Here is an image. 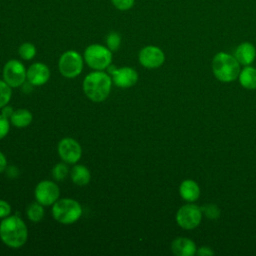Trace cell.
<instances>
[{
  "label": "cell",
  "mask_w": 256,
  "mask_h": 256,
  "mask_svg": "<svg viewBox=\"0 0 256 256\" xmlns=\"http://www.w3.org/2000/svg\"><path fill=\"white\" fill-rule=\"evenodd\" d=\"M0 239L10 248L22 247L28 239L25 222L16 215H9L0 223Z\"/></svg>",
  "instance_id": "cell-1"
},
{
  "label": "cell",
  "mask_w": 256,
  "mask_h": 256,
  "mask_svg": "<svg viewBox=\"0 0 256 256\" xmlns=\"http://www.w3.org/2000/svg\"><path fill=\"white\" fill-rule=\"evenodd\" d=\"M112 78L103 70H94L86 75L83 81V92L93 102L106 100L111 92Z\"/></svg>",
  "instance_id": "cell-2"
},
{
  "label": "cell",
  "mask_w": 256,
  "mask_h": 256,
  "mask_svg": "<svg viewBox=\"0 0 256 256\" xmlns=\"http://www.w3.org/2000/svg\"><path fill=\"white\" fill-rule=\"evenodd\" d=\"M83 209L78 201L72 198L58 199L52 205V215L56 221L64 225L75 223L82 216Z\"/></svg>",
  "instance_id": "cell-3"
},
{
  "label": "cell",
  "mask_w": 256,
  "mask_h": 256,
  "mask_svg": "<svg viewBox=\"0 0 256 256\" xmlns=\"http://www.w3.org/2000/svg\"><path fill=\"white\" fill-rule=\"evenodd\" d=\"M213 73L222 82H231L239 75V62L230 54L220 52L216 54L212 62Z\"/></svg>",
  "instance_id": "cell-4"
},
{
  "label": "cell",
  "mask_w": 256,
  "mask_h": 256,
  "mask_svg": "<svg viewBox=\"0 0 256 256\" xmlns=\"http://www.w3.org/2000/svg\"><path fill=\"white\" fill-rule=\"evenodd\" d=\"M84 61L93 70H105L112 62V51L100 44H91L84 51Z\"/></svg>",
  "instance_id": "cell-5"
},
{
  "label": "cell",
  "mask_w": 256,
  "mask_h": 256,
  "mask_svg": "<svg viewBox=\"0 0 256 256\" xmlns=\"http://www.w3.org/2000/svg\"><path fill=\"white\" fill-rule=\"evenodd\" d=\"M84 58L74 50L64 52L58 61V69L65 78H75L79 76L83 70Z\"/></svg>",
  "instance_id": "cell-6"
},
{
  "label": "cell",
  "mask_w": 256,
  "mask_h": 256,
  "mask_svg": "<svg viewBox=\"0 0 256 256\" xmlns=\"http://www.w3.org/2000/svg\"><path fill=\"white\" fill-rule=\"evenodd\" d=\"M2 76L3 80L11 88H17L22 86L27 80V70L19 60L11 59L5 63Z\"/></svg>",
  "instance_id": "cell-7"
},
{
  "label": "cell",
  "mask_w": 256,
  "mask_h": 256,
  "mask_svg": "<svg viewBox=\"0 0 256 256\" xmlns=\"http://www.w3.org/2000/svg\"><path fill=\"white\" fill-rule=\"evenodd\" d=\"M34 196L43 206H51L59 199L60 188L51 180H42L35 187Z\"/></svg>",
  "instance_id": "cell-8"
},
{
  "label": "cell",
  "mask_w": 256,
  "mask_h": 256,
  "mask_svg": "<svg viewBox=\"0 0 256 256\" xmlns=\"http://www.w3.org/2000/svg\"><path fill=\"white\" fill-rule=\"evenodd\" d=\"M57 152L60 158L67 164L77 163L82 156V148L80 144L70 137H65L59 141Z\"/></svg>",
  "instance_id": "cell-9"
},
{
  "label": "cell",
  "mask_w": 256,
  "mask_h": 256,
  "mask_svg": "<svg viewBox=\"0 0 256 256\" xmlns=\"http://www.w3.org/2000/svg\"><path fill=\"white\" fill-rule=\"evenodd\" d=\"M201 209L193 204H187L182 206L177 214V223L184 229L195 228L201 221Z\"/></svg>",
  "instance_id": "cell-10"
},
{
  "label": "cell",
  "mask_w": 256,
  "mask_h": 256,
  "mask_svg": "<svg viewBox=\"0 0 256 256\" xmlns=\"http://www.w3.org/2000/svg\"><path fill=\"white\" fill-rule=\"evenodd\" d=\"M138 58L140 64L143 67L149 69L160 67L165 60L163 51L159 47L153 45H149L142 48L141 51L139 52Z\"/></svg>",
  "instance_id": "cell-11"
},
{
  "label": "cell",
  "mask_w": 256,
  "mask_h": 256,
  "mask_svg": "<svg viewBox=\"0 0 256 256\" xmlns=\"http://www.w3.org/2000/svg\"><path fill=\"white\" fill-rule=\"evenodd\" d=\"M111 78L114 85L119 88H130L138 81V73L131 67H121L111 71Z\"/></svg>",
  "instance_id": "cell-12"
},
{
  "label": "cell",
  "mask_w": 256,
  "mask_h": 256,
  "mask_svg": "<svg viewBox=\"0 0 256 256\" xmlns=\"http://www.w3.org/2000/svg\"><path fill=\"white\" fill-rule=\"evenodd\" d=\"M50 70L47 65L41 62L31 64L27 69V81L33 86H41L48 82Z\"/></svg>",
  "instance_id": "cell-13"
},
{
  "label": "cell",
  "mask_w": 256,
  "mask_h": 256,
  "mask_svg": "<svg viewBox=\"0 0 256 256\" xmlns=\"http://www.w3.org/2000/svg\"><path fill=\"white\" fill-rule=\"evenodd\" d=\"M256 57V49L253 44L249 42L241 43L235 50V58L240 64L249 65Z\"/></svg>",
  "instance_id": "cell-14"
},
{
  "label": "cell",
  "mask_w": 256,
  "mask_h": 256,
  "mask_svg": "<svg viewBox=\"0 0 256 256\" xmlns=\"http://www.w3.org/2000/svg\"><path fill=\"white\" fill-rule=\"evenodd\" d=\"M172 251L178 256H191L196 252V247L188 238H177L172 242Z\"/></svg>",
  "instance_id": "cell-15"
},
{
  "label": "cell",
  "mask_w": 256,
  "mask_h": 256,
  "mask_svg": "<svg viewBox=\"0 0 256 256\" xmlns=\"http://www.w3.org/2000/svg\"><path fill=\"white\" fill-rule=\"evenodd\" d=\"M70 177L74 184L78 186H85L91 180L90 170L84 165H74L70 171Z\"/></svg>",
  "instance_id": "cell-16"
},
{
  "label": "cell",
  "mask_w": 256,
  "mask_h": 256,
  "mask_svg": "<svg viewBox=\"0 0 256 256\" xmlns=\"http://www.w3.org/2000/svg\"><path fill=\"white\" fill-rule=\"evenodd\" d=\"M179 191H180L181 197L188 202H193L197 200L200 195V189L197 183L194 182L193 180L183 181L180 185Z\"/></svg>",
  "instance_id": "cell-17"
},
{
  "label": "cell",
  "mask_w": 256,
  "mask_h": 256,
  "mask_svg": "<svg viewBox=\"0 0 256 256\" xmlns=\"http://www.w3.org/2000/svg\"><path fill=\"white\" fill-rule=\"evenodd\" d=\"M9 120L14 127L25 128L31 124L33 120V116L29 110L21 108V109L14 110Z\"/></svg>",
  "instance_id": "cell-18"
},
{
  "label": "cell",
  "mask_w": 256,
  "mask_h": 256,
  "mask_svg": "<svg viewBox=\"0 0 256 256\" xmlns=\"http://www.w3.org/2000/svg\"><path fill=\"white\" fill-rule=\"evenodd\" d=\"M239 80L243 87L247 89H256V69L253 67H246L240 73Z\"/></svg>",
  "instance_id": "cell-19"
},
{
  "label": "cell",
  "mask_w": 256,
  "mask_h": 256,
  "mask_svg": "<svg viewBox=\"0 0 256 256\" xmlns=\"http://www.w3.org/2000/svg\"><path fill=\"white\" fill-rule=\"evenodd\" d=\"M44 206L37 201L31 203L26 210V215L32 222H40L44 218Z\"/></svg>",
  "instance_id": "cell-20"
},
{
  "label": "cell",
  "mask_w": 256,
  "mask_h": 256,
  "mask_svg": "<svg viewBox=\"0 0 256 256\" xmlns=\"http://www.w3.org/2000/svg\"><path fill=\"white\" fill-rule=\"evenodd\" d=\"M36 52H37L36 47L30 42H25V43L21 44L18 48V54L24 60L33 59L36 55Z\"/></svg>",
  "instance_id": "cell-21"
},
{
  "label": "cell",
  "mask_w": 256,
  "mask_h": 256,
  "mask_svg": "<svg viewBox=\"0 0 256 256\" xmlns=\"http://www.w3.org/2000/svg\"><path fill=\"white\" fill-rule=\"evenodd\" d=\"M11 97L12 88L4 80H0V109L10 102Z\"/></svg>",
  "instance_id": "cell-22"
},
{
  "label": "cell",
  "mask_w": 256,
  "mask_h": 256,
  "mask_svg": "<svg viewBox=\"0 0 256 256\" xmlns=\"http://www.w3.org/2000/svg\"><path fill=\"white\" fill-rule=\"evenodd\" d=\"M69 173V169H68V166H67V163H65L64 161L63 162H60V163H57L53 169H52V175H53V178L57 181H62L64 180L67 175Z\"/></svg>",
  "instance_id": "cell-23"
},
{
  "label": "cell",
  "mask_w": 256,
  "mask_h": 256,
  "mask_svg": "<svg viewBox=\"0 0 256 256\" xmlns=\"http://www.w3.org/2000/svg\"><path fill=\"white\" fill-rule=\"evenodd\" d=\"M121 44V36L118 32H110L106 37V46L111 51H116L119 49Z\"/></svg>",
  "instance_id": "cell-24"
},
{
  "label": "cell",
  "mask_w": 256,
  "mask_h": 256,
  "mask_svg": "<svg viewBox=\"0 0 256 256\" xmlns=\"http://www.w3.org/2000/svg\"><path fill=\"white\" fill-rule=\"evenodd\" d=\"M10 120L4 115L0 114V140L7 136L10 130Z\"/></svg>",
  "instance_id": "cell-25"
},
{
  "label": "cell",
  "mask_w": 256,
  "mask_h": 256,
  "mask_svg": "<svg viewBox=\"0 0 256 256\" xmlns=\"http://www.w3.org/2000/svg\"><path fill=\"white\" fill-rule=\"evenodd\" d=\"M113 6L121 11L129 10L133 7L135 0H111Z\"/></svg>",
  "instance_id": "cell-26"
},
{
  "label": "cell",
  "mask_w": 256,
  "mask_h": 256,
  "mask_svg": "<svg viewBox=\"0 0 256 256\" xmlns=\"http://www.w3.org/2000/svg\"><path fill=\"white\" fill-rule=\"evenodd\" d=\"M11 205L7 201L0 199V219H4L11 215Z\"/></svg>",
  "instance_id": "cell-27"
},
{
  "label": "cell",
  "mask_w": 256,
  "mask_h": 256,
  "mask_svg": "<svg viewBox=\"0 0 256 256\" xmlns=\"http://www.w3.org/2000/svg\"><path fill=\"white\" fill-rule=\"evenodd\" d=\"M202 210L203 212L205 213V215L209 218H217L219 216V209L217 208V206L215 205H206V206H203L202 207Z\"/></svg>",
  "instance_id": "cell-28"
},
{
  "label": "cell",
  "mask_w": 256,
  "mask_h": 256,
  "mask_svg": "<svg viewBox=\"0 0 256 256\" xmlns=\"http://www.w3.org/2000/svg\"><path fill=\"white\" fill-rule=\"evenodd\" d=\"M7 168V159L6 156L0 151V173L4 172Z\"/></svg>",
  "instance_id": "cell-29"
},
{
  "label": "cell",
  "mask_w": 256,
  "mask_h": 256,
  "mask_svg": "<svg viewBox=\"0 0 256 256\" xmlns=\"http://www.w3.org/2000/svg\"><path fill=\"white\" fill-rule=\"evenodd\" d=\"M14 112V110H13V108L12 107H10V106H4L3 108H2V112H1V114L2 115H4L5 117H7L8 119H10V117H11V115H12V113Z\"/></svg>",
  "instance_id": "cell-30"
},
{
  "label": "cell",
  "mask_w": 256,
  "mask_h": 256,
  "mask_svg": "<svg viewBox=\"0 0 256 256\" xmlns=\"http://www.w3.org/2000/svg\"><path fill=\"white\" fill-rule=\"evenodd\" d=\"M199 255H212L213 251H211L209 248L207 247H202L199 251H198Z\"/></svg>",
  "instance_id": "cell-31"
}]
</instances>
